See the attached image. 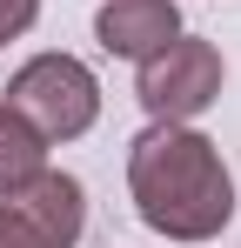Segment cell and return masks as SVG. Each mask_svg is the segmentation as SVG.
I'll use <instances>...</instances> for the list:
<instances>
[{
  "label": "cell",
  "mask_w": 241,
  "mask_h": 248,
  "mask_svg": "<svg viewBox=\"0 0 241 248\" xmlns=\"http://www.w3.org/2000/svg\"><path fill=\"white\" fill-rule=\"evenodd\" d=\"M0 248H54V242H47V235L34 228V215L14 202V195L0 202Z\"/></svg>",
  "instance_id": "obj_6"
},
{
  "label": "cell",
  "mask_w": 241,
  "mask_h": 248,
  "mask_svg": "<svg viewBox=\"0 0 241 248\" xmlns=\"http://www.w3.org/2000/svg\"><path fill=\"white\" fill-rule=\"evenodd\" d=\"M34 14H40V0H0V47L14 41V34H27Z\"/></svg>",
  "instance_id": "obj_7"
},
{
  "label": "cell",
  "mask_w": 241,
  "mask_h": 248,
  "mask_svg": "<svg viewBox=\"0 0 241 248\" xmlns=\"http://www.w3.org/2000/svg\"><path fill=\"white\" fill-rule=\"evenodd\" d=\"M134 94H141V108H148L154 121H195V114H208V108L221 101V54H214V41L174 34L161 54L141 61Z\"/></svg>",
  "instance_id": "obj_3"
},
{
  "label": "cell",
  "mask_w": 241,
  "mask_h": 248,
  "mask_svg": "<svg viewBox=\"0 0 241 248\" xmlns=\"http://www.w3.org/2000/svg\"><path fill=\"white\" fill-rule=\"evenodd\" d=\"M40 174H47V141H40L34 127L0 101V202H7V195H20V188L40 181Z\"/></svg>",
  "instance_id": "obj_5"
},
{
  "label": "cell",
  "mask_w": 241,
  "mask_h": 248,
  "mask_svg": "<svg viewBox=\"0 0 241 248\" xmlns=\"http://www.w3.org/2000/svg\"><path fill=\"white\" fill-rule=\"evenodd\" d=\"M181 34V14H174V0H107L101 14H94V41L120 54V61H148L161 47Z\"/></svg>",
  "instance_id": "obj_4"
},
{
  "label": "cell",
  "mask_w": 241,
  "mask_h": 248,
  "mask_svg": "<svg viewBox=\"0 0 241 248\" xmlns=\"http://www.w3.org/2000/svg\"><path fill=\"white\" fill-rule=\"evenodd\" d=\"M0 101L34 127L40 141H74V134H87L94 114H101V81L87 74V61H74V54H34V61L7 81Z\"/></svg>",
  "instance_id": "obj_2"
},
{
  "label": "cell",
  "mask_w": 241,
  "mask_h": 248,
  "mask_svg": "<svg viewBox=\"0 0 241 248\" xmlns=\"http://www.w3.org/2000/svg\"><path fill=\"white\" fill-rule=\"evenodd\" d=\"M127 188H134V215L167 242H208L235 215V174L221 148L188 121H154L148 134H134Z\"/></svg>",
  "instance_id": "obj_1"
}]
</instances>
